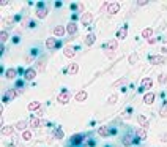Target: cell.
Instances as JSON below:
<instances>
[{
  "label": "cell",
  "mask_w": 167,
  "mask_h": 147,
  "mask_svg": "<svg viewBox=\"0 0 167 147\" xmlns=\"http://www.w3.org/2000/svg\"><path fill=\"white\" fill-rule=\"evenodd\" d=\"M98 135H100V136H104V138H107V136H112V135H117V128L107 127V125H104V127H100V128H98Z\"/></svg>",
  "instance_id": "obj_1"
},
{
  "label": "cell",
  "mask_w": 167,
  "mask_h": 147,
  "mask_svg": "<svg viewBox=\"0 0 167 147\" xmlns=\"http://www.w3.org/2000/svg\"><path fill=\"white\" fill-rule=\"evenodd\" d=\"M139 142H141V141H139L134 135H132V133H126V135H124L123 136V139H121V144L123 145H132V144H139Z\"/></svg>",
  "instance_id": "obj_2"
},
{
  "label": "cell",
  "mask_w": 167,
  "mask_h": 147,
  "mask_svg": "<svg viewBox=\"0 0 167 147\" xmlns=\"http://www.w3.org/2000/svg\"><path fill=\"white\" fill-rule=\"evenodd\" d=\"M16 95H18V90H16V89H8V90L3 93L2 101H3V103H8V101H11L13 98H16Z\"/></svg>",
  "instance_id": "obj_3"
},
{
  "label": "cell",
  "mask_w": 167,
  "mask_h": 147,
  "mask_svg": "<svg viewBox=\"0 0 167 147\" xmlns=\"http://www.w3.org/2000/svg\"><path fill=\"white\" fill-rule=\"evenodd\" d=\"M69 98H71L69 92H68V90H63V92H60V95L57 97V101H59L60 104H66V103L69 101Z\"/></svg>",
  "instance_id": "obj_4"
},
{
  "label": "cell",
  "mask_w": 167,
  "mask_h": 147,
  "mask_svg": "<svg viewBox=\"0 0 167 147\" xmlns=\"http://www.w3.org/2000/svg\"><path fill=\"white\" fill-rule=\"evenodd\" d=\"M84 138H85V135H82V133H79V135H73L71 139H69V142H71V145H80L84 142Z\"/></svg>",
  "instance_id": "obj_5"
},
{
  "label": "cell",
  "mask_w": 167,
  "mask_h": 147,
  "mask_svg": "<svg viewBox=\"0 0 167 147\" xmlns=\"http://www.w3.org/2000/svg\"><path fill=\"white\" fill-rule=\"evenodd\" d=\"M151 84H153V79L151 78H144L141 81V92H145V90L151 89Z\"/></svg>",
  "instance_id": "obj_6"
},
{
  "label": "cell",
  "mask_w": 167,
  "mask_h": 147,
  "mask_svg": "<svg viewBox=\"0 0 167 147\" xmlns=\"http://www.w3.org/2000/svg\"><path fill=\"white\" fill-rule=\"evenodd\" d=\"M148 60H150L151 65H162V63H165V59L162 56H150Z\"/></svg>",
  "instance_id": "obj_7"
},
{
  "label": "cell",
  "mask_w": 167,
  "mask_h": 147,
  "mask_svg": "<svg viewBox=\"0 0 167 147\" xmlns=\"http://www.w3.org/2000/svg\"><path fill=\"white\" fill-rule=\"evenodd\" d=\"M65 71L68 74H77L79 73V63H69L66 68H65Z\"/></svg>",
  "instance_id": "obj_8"
},
{
  "label": "cell",
  "mask_w": 167,
  "mask_h": 147,
  "mask_svg": "<svg viewBox=\"0 0 167 147\" xmlns=\"http://www.w3.org/2000/svg\"><path fill=\"white\" fill-rule=\"evenodd\" d=\"M92 21H93V15H92V13H84L82 18H80V22H82L84 25H90Z\"/></svg>",
  "instance_id": "obj_9"
},
{
  "label": "cell",
  "mask_w": 167,
  "mask_h": 147,
  "mask_svg": "<svg viewBox=\"0 0 167 147\" xmlns=\"http://www.w3.org/2000/svg\"><path fill=\"white\" fill-rule=\"evenodd\" d=\"M128 35V25H121V27L117 30V38L118 40H124Z\"/></svg>",
  "instance_id": "obj_10"
},
{
  "label": "cell",
  "mask_w": 167,
  "mask_h": 147,
  "mask_svg": "<svg viewBox=\"0 0 167 147\" xmlns=\"http://www.w3.org/2000/svg\"><path fill=\"white\" fill-rule=\"evenodd\" d=\"M104 48H106V49H109V51H117V48H118V41H117V38L109 40V41L104 44Z\"/></svg>",
  "instance_id": "obj_11"
},
{
  "label": "cell",
  "mask_w": 167,
  "mask_h": 147,
  "mask_svg": "<svg viewBox=\"0 0 167 147\" xmlns=\"http://www.w3.org/2000/svg\"><path fill=\"white\" fill-rule=\"evenodd\" d=\"M155 98H156V95L153 92H147L144 95V103L145 104H151V103H155Z\"/></svg>",
  "instance_id": "obj_12"
},
{
  "label": "cell",
  "mask_w": 167,
  "mask_h": 147,
  "mask_svg": "<svg viewBox=\"0 0 167 147\" xmlns=\"http://www.w3.org/2000/svg\"><path fill=\"white\" fill-rule=\"evenodd\" d=\"M136 138L139 139V141H144V139H147V130L145 128H137L136 130Z\"/></svg>",
  "instance_id": "obj_13"
},
{
  "label": "cell",
  "mask_w": 167,
  "mask_h": 147,
  "mask_svg": "<svg viewBox=\"0 0 167 147\" xmlns=\"http://www.w3.org/2000/svg\"><path fill=\"white\" fill-rule=\"evenodd\" d=\"M29 124H30V127H33V128H39L43 122H41V119H39V117L32 116V117H30V120H29Z\"/></svg>",
  "instance_id": "obj_14"
},
{
  "label": "cell",
  "mask_w": 167,
  "mask_h": 147,
  "mask_svg": "<svg viewBox=\"0 0 167 147\" xmlns=\"http://www.w3.org/2000/svg\"><path fill=\"white\" fill-rule=\"evenodd\" d=\"M35 74H36V71L33 68H27L24 73V79L25 81H32V79H35Z\"/></svg>",
  "instance_id": "obj_15"
},
{
  "label": "cell",
  "mask_w": 167,
  "mask_h": 147,
  "mask_svg": "<svg viewBox=\"0 0 167 147\" xmlns=\"http://www.w3.org/2000/svg\"><path fill=\"white\" fill-rule=\"evenodd\" d=\"M52 32H54L55 36H63L65 32H66V27H65V25H57V27H54Z\"/></svg>",
  "instance_id": "obj_16"
},
{
  "label": "cell",
  "mask_w": 167,
  "mask_h": 147,
  "mask_svg": "<svg viewBox=\"0 0 167 147\" xmlns=\"http://www.w3.org/2000/svg\"><path fill=\"white\" fill-rule=\"evenodd\" d=\"M57 44H59V41L55 38H47L46 40V48L49 49V51H52L54 48H57Z\"/></svg>",
  "instance_id": "obj_17"
},
{
  "label": "cell",
  "mask_w": 167,
  "mask_h": 147,
  "mask_svg": "<svg viewBox=\"0 0 167 147\" xmlns=\"http://www.w3.org/2000/svg\"><path fill=\"white\" fill-rule=\"evenodd\" d=\"M137 122L141 124V127H142V128H145V130H147V128H148V125H150V122H148V119H147L145 116H142V114H141V116L137 117Z\"/></svg>",
  "instance_id": "obj_18"
},
{
  "label": "cell",
  "mask_w": 167,
  "mask_h": 147,
  "mask_svg": "<svg viewBox=\"0 0 167 147\" xmlns=\"http://www.w3.org/2000/svg\"><path fill=\"white\" fill-rule=\"evenodd\" d=\"M66 32H68L69 35H74V33L77 32V24H76V22H69V24L66 25Z\"/></svg>",
  "instance_id": "obj_19"
},
{
  "label": "cell",
  "mask_w": 167,
  "mask_h": 147,
  "mask_svg": "<svg viewBox=\"0 0 167 147\" xmlns=\"http://www.w3.org/2000/svg\"><path fill=\"white\" fill-rule=\"evenodd\" d=\"M118 11H120V5H118V3H110V6H109V10H107L109 15H117Z\"/></svg>",
  "instance_id": "obj_20"
},
{
  "label": "cell",
  "mask_w": 167,
  "mask_h": 147,
  "mask_svg": "<svg viewBox=\"0 0 167 147\" xmlns=\"http://www.w3.org/2000/svg\"><path fill=\"white\" fill-rule=\"evenodd\" d=\"M95 41H96V35H95V33H88V35L85 36V44H87V46L95 44Z\"/></svg>",
  "instance_id": "obj_21"
},
{
  "label": "cell",
  "mask_w": 167,
  "mask_h": 147,
  "mask_svg": "<svg viewBox=\"0 0 167 147\" xmlns=\"http://www.w3.org/2000/svg\"><path fill=\"white\" fill-rule=\"evenodd\" d=\"M63 54H65V57H69V59H71V57L76 56V49H74V48H65V49H63Z\"/></svg>",
  "instance_id": "obj_22"
},
{
  "label": "cell",
  "mask_w": 167,
  "mask_h": 147,
  "mask_svg": "<svg viewBox=\"0 0 167 147\" xmlns=\"http://www.w3.org/2000/svg\"><path fill=\"white\" fill-rule=\"evenodd\" d=\"M87 100V92L85 90H79L76 93V101H85Z\"/></svg>",
  "instance_id": "obj_23"
},
{
  "label": "cell",
  "mask_w": 167,
  "mask_h": 147,
  "mask_svg": "<svg viewBox=\"0 0 167 147\" xmlns=\"http://www.w3.org/2000/svg\"><path fill=\"white\" fill-rule=\"evenodd\" d=\"M16 74H18V70H16V68H10V70H6V73H5L6 79H14Z\"/></svg>",
  "instance_id": "obj_24"
},
{
  "label": "cell",
  "mask_w": 167,
  "mask_h": 147,
  "mask_svg": "<svg viewBox=\"0 0 167 147\" xmlns=\"http://www.w3.org/2000/svg\"><path fill=\"white\" fill-rule=\"evenodd\" d=\"M14 131V127H2V135L3 136H10Z\"/></svg>",
  "instance_id": "obj_25"
},
{
  "label": "cell",
  "mask_w": 167,
  "mask_h": 147,
  "mask_svg": "<svg viewBox=\"0 0 167 147\" xmlns=\"http://www.w3.org/2000/svg\"><path fill=\"white\" fill-rule=\"evenodd\" d=\"M47 16V11H46V8H38L36 10V18H39V19H44Z\"/></svg>",
  "instance_id": "obj_26"
},
{
  "label": "cell",
  "mask_w": 167,
  "mask_h": 147,
  "mask_svg": "<svg viewBox=\"0 0 167 147\" xmlns=\"http://www.w3.org/2000/svg\"><path fill=\"white\" fill-rule=\"evenodd\" d=\"M27 109H29V111H38V109H39V101H32V103H29Z\"/></svg>",
  "instance_id": "obj_27"
},
{
  "label": "cell",
  "mask_w": 167,
  "mask_h": 147,
  "mask_svg": "<svg viewBox=\"0 0 167 147\" xmlns=\"http://www.w3.org/2000/svg\"><path fill=\"white\" fill-rule=\"evenodd\" d=\"M27 125H29V122H25V120H21V122H18L14 127H16V130H24Z\"/></svg>",
  "instance_id": "obj_28"
},
{
  "label": "cell",
  "mask_w": 167,
  "mask_h": 147,
  "mask_svg": "<svg viewBox=\"0 0 167 147\" xmlns=\"http://www.w3.org/2000/svg\"><path fill=\"white\" fill-rule=\"evenodd\" d=\"M18 19H19V18H13V16H10V18H5V19H3V24H5V25H11L13 22L18 21Z\"/></svg>",
  "instance_id": "obj_29"
},
{
  "label": "cell",
  "mask_w": 167,
  "mask_h": 147,
  "mask_svg": "<svg viewBox=\"0 0 167 147\" xmlns=\"http://www.w3.org/2000/svg\"><path fill=\"white\" fill-rule=\"evenodd\" d=\"M54 138H55V139H62V138H63V131H62V128H60V127H59L57 130H55Z\"/></svg>",
  "instance_id": "obj_30"
},
{
  "label": "cell",
  "mask_w": 167,
  "mask_h": 147,
  "mask_svg": "<svg viewBox=\"0 0 167 147\" xmlns=\"http://www.w3.org/2000/svg\"><path fill=\"white\" fill-rule=\"evenodd\" d=\"M44 63H46V60H41V59H39V60L36 62V70H41V71H43L44 66H46Z\"/></svg>",
  "instance_id": "obj_31"
},
{
  "label": "cell",
  "mask_w": 167,
  "mask_h": 147,
  "mask_svg": "<svg viewBox=\"0 0 167 147\" xmlns=\"http://www.w3.org/2000/svg\"><path fill=\"white\" fill-rule=\"evenodd\" d=\"M151 35H153V30H151V29H145V30L142 32V36H144V38H148V40H150Z\"/></svg>",
  "instance_id": "obj_32"
},
{
  "label": "cell",
  "mask_w": 167,
  "mask_h": 147,
  "mask_svg": "<svg viewBox=\"0 0 167 147\" xmlns=\"http://www.w3.org/2000/svg\"><path fill=\"white\" fill-rule=\"evenodd\" d=\"M22 138H24L25 141H30V139H32V131H29V130H25V131L22 133Z\"/></svg>",
  "instance_id": "obj_33"
},
{
  "label": "cell",
  "mask_w": 167,
  "mask_h": 147,
  "mask_svg": "<svg viewBox=\"0 0 167 147\" xmlns=\"http://www.w3.org/2000/svg\"><path fill=\"white\" fill-rule=\"evenodd\" d=\"M158 81H159V84H165L167 82V74L165 73H161L159 78H158Z\"/></svg>",
  "instance_id": "obj_34"
},
{
  "label": "cell",
  "mask_w": 167,
  "mask_h": 147,
  "mask_svg": "<svg viewBox=\"0 0 167 147\" xmlns=\"http://www.w3.org/2000/svg\"><path fill=\"white\" fill-rule=\"evenodd\" d=\"M159 116H161V117H167V103L159 109Z\"/></svg>",
  "instance_id": "obj_35"
},
{
  "label": "cell",
  "mask_w": 167,
  "mask_h": 147,
  "mask_svg": "<svg viewBox=\"0 0 167 147\" xmlns=\"http://www.w3.org/2000/svg\"><path fill=\"white\" fill-rule=\"evenodd\" d=\"M0 40H2V44L8 40V32L6 30H2V33H0Z\"/></svg>",
  "instance_id": "obj_36"
},
{
  "label": "cell",
  "mask_w": 167,
  "mask_h": 147,
  "mask_svg": "<svg viewBox=\"0 0 167 147\" xmlns=\"http://www.w3.org/2000/svg\"><path fill=\"white\" fill-rule=\"evenodd\" d=\"M16 87L19 90H22V87H24V81H22V79H18V81H16Z\"/></svg>",
  "instance_id": "obj_37"
},
{
  "label": "cell",
  "mask_w": 167,
  "mask_h": 147,
  "mask_svg": "<svg viewBox=\"0 0 167 147\" xmlns=\"http://www.w3.org/2000/svg\"><path fill=\"white\" fill-rule=\"evenodd\" d=\"M115 100H117V95H112V97H109L107 103H109V104H114V103H115Z\"/></svg>",
  "instance_id": "obj_38"
},
{
  "label": "cell",
  "mask_w": 167,
  "mask_h": 147,
  "mask_svg": "<svg viewBox=\"0 0 167 147\" xmlns=\"http://www.w3.org/2000/svg\"><path fill=\"white\" fill-rule=\"evenodd\" d=\"M136 60H137V56H136V54H132V56L129 57V62H131V63H134Z\"/></svg>",
  "instance_id": "obj_39"
},
{
  "label": "cell",
  "mask_w": 167,
  "mask_h": 147,
  "mask_svg": "<svg viewBox=\"0 0 167 147\" xmlns=\"http://www.w3.org/2000/svg\"><path fill=\"white\" fill-rule=\"evenodd\" d=\"M137 5H139V6H144V5H147V0H139V2H137Z\"/></svg>",
  "instance_id": "obj_40"
},
{
  "label": "cell",
  "mask_w": 167,
  "mask_h": 147,
  "mask_svg": "<svg viewBox=\"0 0 167 147\" xmlns=\"http://www.w3.org/2000/svg\"><path fill=\"white\" fill-rule=\"evenodd\" d=\"M159 138H161V141H162V142H167V135H161Z\"/></svg>",
  "instance_id": "obj_41"
},
{
  "label": "cell",
  "mask_w": 167,
  "mask_h": 147,
  "mask_svg": "<svg viewBox=\"0 0 167 147\" xmlns=\"http://www.w3.org/2000/svg\"><path fill=\"white\" fill-rule=\"evenodd\" d=\"M41 114H43V109H38L36 111V117H41Z\"/></svg>",
  "instance_id": "obj_42"
},
{
  "label": "cell",
  "mask_w": 167,
  "mask_h": 147,
  "mask_svg": "<svg viewBox=\"0 0 167 147\" xmlns=\"http://www.w3.org/2000/svg\"><path fill=\"white\" fill-rule=\"evenodd\" d=\"M5 5H8V2L6 0H2V2H0V6H5Z\"/></svg>",
  "instance_id": "obj_43"
},
{
  "label": "cell",
  "mask_w": 167,
  "mask_h": 147,
  "mask_svg": "<svg viewBox=\"0 0 167 147\" xmlns=\"http://www.w3.org/2000/svg\"><path fill=\"white\" fill-rule=\"evenodd\" d=\"M82 10H84V3H79V10L77 11H82Z\"/></svg>",
  "instance_id": "obj_44"
},
{
  "label": "cell",
  "mask_w": 167,
  "mask_h": 147,
  "mask_svg": "<svg viewBox=\"0 0 167 147\" xmlns=\"http://www.w3.org/2000/svg\"><path fill=\"white\" fill-rule=\"evenodd\" d=\"M161 51H162V52H167V48H162Z\"/></svg>",
  "instance_id": "obj_45"
}]
</instances>
